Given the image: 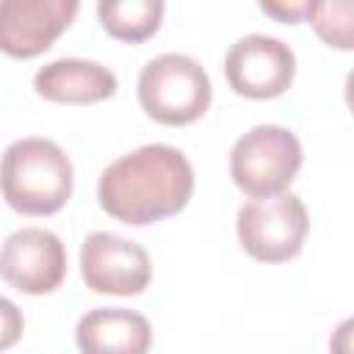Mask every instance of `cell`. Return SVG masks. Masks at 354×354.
Listing matches in <instances>:
<instances>
[{
    "mask_svg": "<svg viewBox=\"0 0 354 354\" xmlns=\"http://www.w3.org/2000/svg\"><path fill=\"white\" fill-rule=\"evenodd\" d=\"M191 194V160L171 144H144L116 158L97 183L100 207L130 227H147L180 213Z\"/></svg>",
    "mask_w": 354,
    "mask_h": 354,
    "instance_id": "1",
    "label": "cell"
},
{
    "mask_svg": "<svg viewBox=\"0 0 354 354\" xmlns=\"http://www.w3.org/2000/svg\"><path fill=\"white\" fill-rule=\"evenodd\" d=\"M72 160L41 136L17 138L0 158V194L22 216H53L72 196Z\"/></svg>",
    "mask_w": 354,
    "mask_h": 354,
    "instance_id": "2",
    "label": "cell"
},
{
    "mask_svg": "<svg viewBox=\"0 0 354 354\" xmlns=\"http://www.w3.org/2000/svg\"><path fill=\"white\" fill-rule=\"evenodd\" d=\"M138 102L158 124L180 127L196 122L213 100L205 66L185 53H163L149 58L138 72Z\"/></svg>",
    "mask_w": 354,
    "mask_h": 354,
    "instance_id": "3",
    "label": "cell"
},
{
    "mask_svg": "<svg viewBox=\"0 0 354 354\" xmlns=\"http://www.w3.org/2000/svg\"><path fill=\"white\" fill-rule=\"evenodd\" d=\"M301 169V144L282 124H254L230 149V177L252 199L288 191Z\"/></svg>",
    "mask_w": 354,
    "mask_h": 354,
    "instance_id": "4",
    "label": "cell"
},
{
    "mask_svg": "<svg viewBox=\"0 0 354 354\" xmlns=\"http://www.w3.org/2000/svg\"><path fill=\"white\" fill-rule=\"evenodd\" d=\"M307 230V207L290 191L249 199L238 207L235 216L241 246L260 263H285L296 257L304 246Z\"/></svg>",
    "mask_w": 354,
    "mask_h": 354,
    "instance_id": "5",
    "label": "cell"
},
{
    "mask_svg": "<svg viewBox=\"0 0 354 354\" xmlns=\"http://www.w3.org/2000/svg\"><path fill=\"white\" fill-rule=\"evenodd\" d=\"M224 75L235 94L249 100H271L290 88L296 77V55L277 36L249 33L227 50Z\"/></svg>",
    "mask_w": 354,
    "mask_h": 354,
    "instance_id": "6",
    "label": "cell"
},
{
    "mask_svg": "<svg viewBox=\"0 0 354 354\" xmlns=\"http://www.w3.org/2000/svg\"><path fill=\"white\" fill-rule=\"evenodd\" d=\"M80 277L94 293L138 296L152 279V260L141 243L97 230L80 246Z\"/></svg>",
    "mask_w": 354,
    "mask_h": 354,
    "instance_id": "7",
    "label": "cell"
},
{
    "mask_svg": "<svg viewBox=\"0 0 354 354\" xmlns=\"http://www.w3.org/2000/svg\"><path fill=\"white\" fill-rule=\"evenodd\" d=\"M0 277L28 296L53 293L66 277V246L44 227L14 230L0 246Z\"/></svg>",
    "mask_w": 354,
    "mask_h": 354,
    "instance_id": "8",
    "label": "cell"
},
{
    "mask_svg": "<svg viewBox=\"0 0 354 354\" xmlns=\"http://www.w3.org/2000/svg\"><path fill=\"white\" fill-rule=\"evenodd\" d=\"M77 0H0V53L36 58L72 25Z\"/></svg>",
    "mask_w": 354,
    "mask_h": 354,
    "instance_id": "9",
    "label": "cell"
},
{
    "mask_svg": "<svg viewBox=\"0 0 354 354\" xmlns=\"http://www.w3.org/2000/svg\"><path fill=\"white\" fill-rule=\"evenodd\" d=\"M116 75L100 64L86 58H55L36 69L33 88L39 97L61 105H91L116 94Z\"/></svg>",
    "mask_w": 354,
    "mask_h": 354,
    "instance_id": "10",
    "label": "cell"
},
{
    "mask_svg": "<svg viewBox=\"0 0 354 354\" xmlns=\"http://www.w3.org/2000/svg\"><path fill=\"white\" fill-rule=\"evenodd\" d=\"M80 354H147L152 346L149 321L127 307H97L75 326Z\"/></svg>",
    "mask_w": 354,
    "mask_h": 354,
    "instance_id": "11",
    "label": "cell"
},
{
    "mask_svg": "<svg viewBox=\"0 0 354 354\" xmlns=\"http://www.w3.org/2000/svg\"><path fill=\"white\" fill-rule=\"evenodd\" d=\"M163 11H166L163 0H102L97 6L102 30L130 44L149 39L160 28Z\"/></svg>",
    "mask_w": 354,
    "mask_h": 354,
    "instance_id": "12",
    "label": "cell"
},
{
    "mask_svg": "<svg viewBox=\"0 0 354 354\" xmlns=\"http://www.w3.org/2000/svg\"><path fill=\"white\" fill-rule=\"evenodd\" d=\"M351 14L354 6L348 0L340 3H307V22L315 33L337 50H351Z\"/></svg>",
    "mask_w": 354,
    "mask_h": 354,
    "instance_id": "13",
    "label": "cell"
},
{
    "mask_svg": "<svg viewBox=\"0 0 354 354\" xmlns=\"http://www.w3.org/2000/svg\"><path fill=\"white\" fill-rule=\"evenodd\" d=\"M22 332H25V315H22V310L11 299L0 296V351L11 348L22 337Z\"/></svg>",
    "mask_w": 354,
    "mask_h": 354,
    "instance_id": "14",
    "label": "cell"
},
{
    "mask_svg": "<svg viewBox=\"0 0 354 354\" xmlns=\"http://www.w3.org/2000/svg\"><path fill=\"white\" fill-rule=\"evenodd\" d=\"M260 8L271 17H279L282 22H301L307 17V3H260Z\"/></svg>",
    "mask_w": 354,
    "mask_h": 354,
    "instance_id": "15",
    "label": "cell"
},
{
    "mask_svg": "<svg viewBox=\"0 0 354 354\" xmlns=\"http://www.w3.org/2000/svg\"><path fill=\"white\" fill-rule=\"evenodd\" d=\"M348 329H351V321H343L332 337V354H348Z\"/></svg>",
    "mask_w": 354,
    "mask_h": 354,
    "instance_id": "16",
    "label": "cell"
}]
</instances>
